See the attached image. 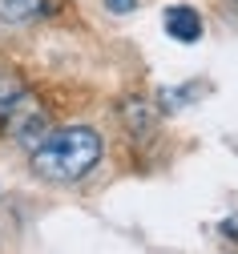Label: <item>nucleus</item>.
<instances>
[{"instance_id":"1","label":"nucleus","mask_w":238,"mask_h":254,"mask_svg":"<svg viewBox=\"0 0 238 254\" xmlns=\"http://www.w3.org/2000/svg\"><path fill=\"white\" fill-rule=\"evenodd\" d=\"M28 162H32V174L45 182H81L101 162V137L89 125L57 129L28 153Z\"/></svg>"},{"instance_id":"8","label":"nucleus","mask_w":238,"mask_h":254,"mask_svg":"<svg viewBox=\"0 0 238 254\" xmlns=\"http://www.w3.org/2000/svg\"><path fill=\"white\" fill-rule=\"evenodd\" d=\"M105 8L117 12V16H129L133 8H138V0H105Z\"/></svg>"},{"instance_id":"3","label":"nucleus","mask_w":238,"mask_h":254,"mask_svg":"<svg viewBox=\"0 0 238 254\" xmlns=\"http://www.w3.org/2000/svg\"><path fill=\"white\" fill-rule=\"evenodd\" d=\"M161 24H165V33L174 37L178 45H194V41L202 37V16H198V8H190V4H169L165 16H161Z\"/></svg>"},{"instance_id":"2","label":"nucleus","mask_w":238,"mask_h":254,"mask_svg":"<svg viewBox=\"0 0 238 254\" xmlns=\"http://www.w3.org/2000/svg\"><path fill=\"white\" fill-rule=\"evenodd\" d=\"M4 121H8V133H12V141L16 145H24L28 153L37 149L45 137H49V121H45V109L32 101V97H20L8 113H4Z\"/></svg>"},{"instance_id":"9","label":"nucleus","mask_w":238,"mask_h":254,"mask_svg":"<svg viewBox=\"0 0 238 254\" xmlns=\"http://www.w3.org/2000/svg\"><path fill=\"white\" fill-rule=\"evenodd\" d=\"M218 230H222V238H230V242H238V214H230V218L222 222Z\"/></svg>"},{"instance_id":"4","label":"nucleus","mask_w":238,"mask_h":254,"mask_svg":"<svg viewBox=\"0 0 238 254\" xmlns=\"http://www.w3.org/2000/svg\"><path fill=\"white\" fill-rule=\"evenodd\" d=\"M41 12H49V0H0V20H8V24L37 20Z\"/></svg>"},{"instance_id":"6","label":"nucleus","mask_w":238,"mask_h":254,"mask_svg":"<svg viewBox=\"0 0 238 254\" xmlns=\"http://www.w3.org/2000/svg\"><path fill=\"white\" fill-rule=\"evenodd\" d=\"M206 89V85H182V89H161V105L165 109H182V105H190L198 93Z\"/></svg>"},{"instance_id":"5","label":"nucleus","mask_w":238,"mask_h":254,"mask_svg":"<svg viewBox=\"0 0 238 254\" xmlns=\"http://www.w3.org/2000/svg\"><path fill=\"white\" fill-rule=\"evenodd\" d=\"M20 97H28V89H24L12 73H0V117H4V113L20 101Z\"/></svg>"},{"instance_id":"7","label":"nucleus","mask_w":238,"mask_h":254,"mask_svg":"<svg viewBox=\"0 0 238 254\" xmlns=\"http://www.w3.org/2000/svg\"><path fill=\"white\" fill-rule=\"evenodd\" d=\"M121 113H125V121H129V129H133V133H146L150 125H154V121H150V113L142 109V101H125V109H121Z\"/></svg>"}]
</instances>
